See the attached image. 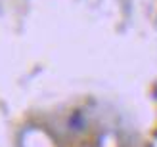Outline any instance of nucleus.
Here are the masks:
<instances>
[{
	"instance_id": "nucleus-1",
	"label": "nucleus",
	"mask_w": 157,
	"mask_h": 147,
	"mask_svg": "<svg viewBox=\"0 0 157 147\" xmlns=\"http://www.w3.org/2000/svg\"><path fill=\"white\" fill-rule=\"evenodd\" d=\"M71 126H75V130H81L82 128V117L78 113H75L71 117Z\"/></svg>"
},
{
	"instance_id": "nucleus-2",
	"label": "nucleus",
	"mask_w": 157,
	"mask_h": 147,
	"mask_svg": "<svg viewBox=\"0 0 157 147\" xmlns=\"http://www.w3.org/2000/svg\"><path fill=\"white\" fill-rule=\"evenodd\" d=\"M153 97L157 99V86H155V90H153Z\"/></svg>"
}]
</instances>
